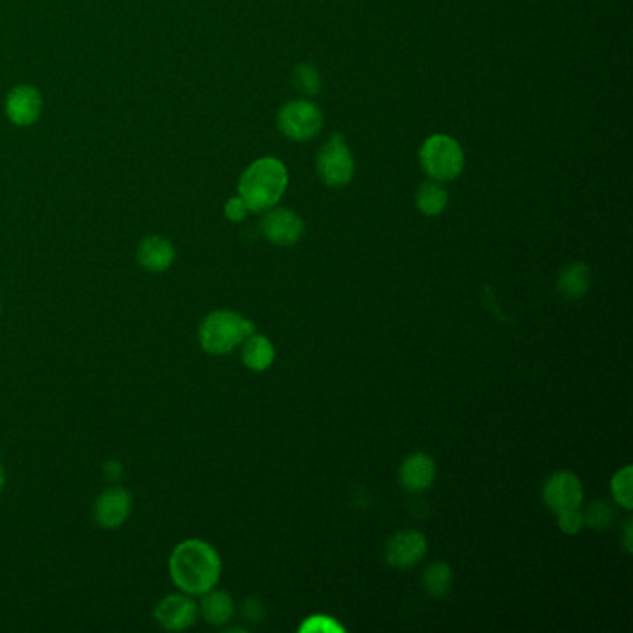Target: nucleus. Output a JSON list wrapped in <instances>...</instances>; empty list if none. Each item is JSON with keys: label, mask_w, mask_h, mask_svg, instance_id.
Returning <instances> with one entry per match:
<instances>
[{"label": "nucleus", "mask_w": 633, "mask_h": 633, "mask_svg": "<svg viewBox=\"0 0 633 633\" xmlns=\"http://www.w3.org/2000/svg\"><path fill=\"white\" fill-rule=\"evenodd\" d=\"M169 574L182 593L203 596L220 582V554L207 541H182L169 557Z\"/></svg>", "instance_id": "1"}, {"label": "nucleus", "mask_w": 633, "mask_h": 633, "mask_svg": "<svg viewBox=\"0 0 633 633\" xmlns=\"http://www.w3.org/2000/svg\"><path fill=\"white\" fill-rule=\"evenodd\" d=\"M288 186L285 164L277 158H260L242 175L238 192L247 210L266 212L279 203Z\"/></svg>", "instance_id": "2"}, {"label": "nucleus", "mask_w": 633, "mask_h": 633, "mask_svg": "<svg viewBox=\"0 0 633 633\" xmlns=\"http://www.w3.org/2000/svg\"><path fill=\"white\" fill-rule=\"evenodd\" d=\"M253 333L255 325L246 316L233 311H214L201 322L199 342L210 355H227Z\"/></svg>", "instance_id": "3"}, {"label": "nucleus", "mask_w": 633, "mask_h": 633, "mask_svg": "<svg viewBox=\"0 0 633 633\" xmlns=\"http://www.w3.org/2000/svg\"><path fill=\"white\" fill-rule=\"evenodd\" d=\"M420 164L433 181L448 182L461 175L465 155L461 145L450 136L433 134L420 149Z\"/></svg>", "instance_id": "4"}, {"label": "nucleus", "mask_w": 633, "mask_h": 633, "mask_svg": "<svg viewBox=\"0 0 633 633\" xmlns=\"http://www.w3.org/2000/svg\"><path fill=\"white\" fill-rule=\"evenodd\" d=\"M277 127L292 142H307L323 127L322 110L305 99L286 103L277 116Z\"/></svg>", "instance_id": "5"}, {"label": "nucleus", "mask_w": 633, "mask_h": 633, "mask_svg": "<svg viewBox=\"0 0 633 633\" xmlns=\"http://www.w3.org/2000/svg\"><path fill=\"white\" fill-rule=\"evenodd\" d=\"M316 169L320 179L331 188H342L351 181L355 160L342 134H333L325 142L316 156Z\"/></svg>", "instance_id": "6"}, {"label": "nucleus", "mask_w": 633, "mask_h": 633, "mask_svg": "<svg viewBox=\"0 0 633 633\" xmlns=\"http://www.w3.org/2000/svg\"><path fill=\"white\" fill-rule=\"evenodd\" d=\"M544 504L556 515L582 509V481L572 472H557L546 481L543 492Z\"/></svg>", "instance_id": "7"}, {"label": "nucleus", "mask_w": 633, "mask_h": 633, "mask_svg": "<svg viewBox=\"0 0 633 633\" xmlns=\"http://www.w3.org/2000/svg\"><path fill=\"white\" fill-rule=\"evenodd\" d=\"M260 229L275 246H294L303 236L305 225L298 214L288 208H270L262 218Z\"/></svg>", "instance_id": "8"}, {"label": "nucleus", "mask_w": 633, "mask_h": 633, "mask_svg": "<svg viewBox=\"0 0 633 633\" xmlns=\"http://www.w3.org/2000/svg\"><path fill=\"white\" fill-rule=\"evenodd\" d=\"M132 511V496L123 487H112L97 498L93 505V518L104 530H116L127 522Z\"/></svg>", "instance_id": "9"}, {"label": "nucleus", "mask_w": 633, "mask_h": 633, "mask_svg": "<svg viewBox=\"0 0 633 633\" xmlns=\"http://www.w3.org/2000/svg\"><path fill=\"white\" fill-rule=\"evenodd\" d=\"M155 619L169 632L186 630L197 619V604L186 593L166 596L156 604Z\"/></svg>", "instance_id": "10"}, {"label": "nucleus", "mask_w": 633, "mask_h": 633, "mask_svg": "<svg viewBox=\"0 0 633 633\" xmlns=\"http://www.w3.org/2000/svg\"><path fill=\"white\" fill-rule=\"evenodd\" d=\"M427 541L420 531H400L387 544L385 557L396 569H409L426 556Z\"/></svg>", "instance_id": "11"}, {"label": "nucleus", "mask_w": 633, "mask_h": 633, "mask_svg": "<svg viewBox=\"0 0 633 633\" xmlns=\"http://www.w3.org/2000/svg\"><path fill=\"white\" fill-rule=\"evenodd\" d=\"M435 476H437V466L426 453H414L401 463L400 481L403 489L407 491H427L433 485Z\"/></svg>", "instance_id": "12"}, {"label": "nucleus", "mask_w": 633, "mask_h": 633, "mask_svg": "<svg viewBox=\"0 0 633 633\" xmlns=\"http://www.w3.org/2000/svg\"><path fill=\"white\" fill-rule=\"evenodd\" d=\"M136 257L147 272H166L175 260V247L162 236H147L138 246Z\"/></svg>", "instance_id": "13"}, {"label": "nucleus", "mask_w": 633, "mask_h": 633, "mask_svg": "<svg viewBox=\"0 0 633 633\" xmlns=\"http://www.w3.org/2000/svg\"><path fill=\"white\" fill-rule=\"evenodd\" d=\"M6 112L15 125H32L41 112V95L36 88L19 86L8 95Z\"/></svg>", "instance_id": "14"}, {"label": "nucleus", "mask_w": 633, "mask_h": 633, "mask_svg": "<svg viewBox=\"0 0 633 633\" xmlns=\"http://www.w3.org/2000/svg\"><path fill=\"white\" fill-rule=\"evenodd\" d=\"M242 361L253 372H264L275 361V348L272 342L264 335H249L244 340L242 348Z\"/></svg>", "instance_id": "15"}, {"label": "nucleus", "mask_w": 633, "mask_h": 633, "mask_svg": "<svg viewBox=\"0 0 633 633\" xmlns=\"http://www.w3.org/2000/svg\"><path fill=\"white\" fill-rule=\"evenodd\" d=\"M557 286L565 298H583L591 286V272L583 262H574L561 272Z\"/></svg>", "instance_id": "16"}, {"label": "nucleus", "mask_w": 633, "mask_h": 633, "mask_svg": "<svg viewBox=\"0 0 633 633\" xmlns=\"http://www.w3.org/2000/svg\"><path fill=\"white\" fill-rule=\"evenodd\" d=\"M201 613L203 619L212 626H221L225 622L231 621L234 615V602L231 596L223 591H208L203 595L201 602Z\"/></svg>", "instance_id": "17"}, {"label": "nucleus", "mask_w": 633, "mask_h": 633, "mask_svg": "<svg viewBox=\"0 0 633 633\" xmlns=\"http://www.w3.org/2000/svg\"><path fill=\"white\" fill-rule=\"evenodd\" d=\"M448 205V192L439 181H426L416 192V207L424 216H439Z\"/></svg>", "instance_id": "18"}, {"label": "nucleus", "mask_w": 633, "mask_h": 633, "mask_svg": "<svg viewBox=\"0 0 633 633\" xmlns=\"http://www.w3.org/2000/svg\"><path fill=\"white\" fill-rule=\"evenodd\" d=\"M453 583L452 569L446 563H433L426 569L424 574V587L427 593L433 596H444Z\"/></svg>", "instance_id": "19"}, {"label": "nucleus", "mask_w": 633, "mask_h": 633, "mask_svg": "<svg viewBox=\"0 0 633 633\" xmlns=\"http://www.w3.org/2000/svg\"><path fill=\"white\" fill-rule=\"evenodd\" d=\"M632 483H633V468L632 466H624L622 470H619L613 479H611V492H613V498L617 500V504L624 507V509H632L633 496H632Z\"/></svg>", "instance_id": "20"}, {"label": "nucleus", "mask_w": 633, "mask_h": 633, "mask_svg": "<svg viewBox=\"0 0 633 633\" xmlns=\"http://www.w3.org/2000/svg\"><path fill=\"white\" fill-rule=\"evenodd\" d=\"M294 84L299 91L316 95L322 86V78H320V73L314 65L303 64L296 67V71H294Z\"/></svg>", "instance_id": "21"}, {"label": "nucleus", "mask_w": 633, "mask_h": 633, "mask_svg": "<svg viewBox=\"0 0 633 633\" xmlns=\"http://www.w3.org/2000/svg\"><path fill=\"white\" fill-rule=\"evenodd\" d=\"M613 509L606 502H596L589 507V511L583 515V522L593 526L596 530H604L613 522Z\"/></svg>", "instance_id": "22"}, {"label": "nucleus", "mask_w": 633, "mask_h": 633, "mask_svg": "<svg viewBox=\"0 0 633 633\" xmlns=\"http://www.w3.org/2000/svg\"><path fill=\"white\" fill-rule=\"evenodd\" d=\"M299 632H327V633H342L344 628L331 617H323V615H316V617H309L307 621L301 624Z\"/></svg>", "instance_id": "23"}, {"label": "nucleus", "mask_w": 633, "mask_h": 633, "mask_svg": "<svg viewBox=\"0 0 633 633\" xmlns=\"http://www.w3.org/2000/svg\"><path fill=\"white\" fill-rule=\"evenodd\" d=\"M557 522H559V528L565 531V533H569V535L578 533V531L582 530L583 526H585V522H583V513L580 509H576V511H567V513L557 515Z\"/></svg>", "instance_id": "24"}, {"label": "nucleus", "mask_w": 633, "mask_h": 633, "mask_svg": "<svg viewBox=\"0 0 633 633\" xmlns=\"http://www.w3.org/2000/svg\"><path fill=\"white\" fill-rule=\"evenodd\" d=\"M225 216H227V220L234 221V223L244 221V218L247 216V207L246 203H244V199H242V197L229 199L227 205H225Z\"/></svg>", "instance_id": "25"}, {"label": "nucleus", "mask_w": 633, "mask_h": 633, "mask_svg": "<svg viewBox=\"0 0 633 633\" xmlns=\"http://www.w3.org/2000/svg\"><path fill=\"white\" fill-rule=\"evenodd\" d=\"M244 613H246L247 617H249L251 621H259L264 611H262V606H260L259 600L251 598V600H247L246 606H244Z\"/></svg>", "instance_id": "26"}, {"label": "nucleus", "mask_w": 633, "mask_h": 633, "mask_svg": "<svg viewBox=\"0 0 633 633\" xmlns=\"http://www.w3.org/2000/svg\"><path fill=\"white\" fill-rule=\"evenodd\" d=\"M121 474H123V466L119 465V463H106V465H104V476H106V478H121Z\"/></svg>", "instance_id": "27"}, {"label": "nucleus", "mask_w": 633, "mask_h": 633, "mask_svg": "<svg viewBox=\"0 0 633 633\" xmlns=\"http://www.w3.org/2000/svg\"><path fill=\"white\" fill-rule=\"evenodd\" d=\"M626 548L632 552V520L626 524Z\"/></svg>", "instance_id": "28"}, {"label": "nucleus", "mask_w": 633, "mask_h": 633, "mask_svg": "<svg viewBox=\"0 0 633 633\" xmlns=\"http://www.w3.org/2000/svg\"><path fill=\"white\" fill-rule=\"evenodd\" d=\"M4 483H6V476H4V470H2V466H0V492L4 489Z\"/></svg>", "instance_id": "29"}, {"label": "nucleus", "mask_w": 633, "mask_h": 633, "mask_svg": "<svg viewBox=\"0 0 633 633\" xmlns=\"http://www.w3.org/2000/svg\"><path fill=\"white\" fill-rule=\"evenodd\" d=\"M0 314H2V307H0Z\"/></svg>", "instance_id": "30"}]
</instances>
